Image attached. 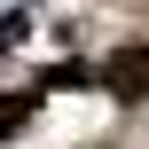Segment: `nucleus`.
Here are the masks:
<instances>
[{
  "label": "nucleus",
  "mask_w": 149,
  "mask_h": 149,
  "mask_svg": "<svg viewBox=\"0 0 149 149\" xmlns=\"http://www.w3.org/2000/svg\"><path fill=\"white\" fill-rule=\"evenodd\" d=\"M24 118H31V94H0V134H16Z\"/></svg>",
  "instance_id": "2"
},
{
  "label": "nucleus",
  "mask_w": 149,
  "mask_h": 149,
  "mask_svg": "<svg viewBox=\"0 0 149 149\" xmlns=\"http://www.w3.org/2000/svg\"><path fill=\"white\" fill-rule=\"evenodd\" d=\"M102 86H110L118 102H141L149 94V47H118V55L102 63Z\"/></svg>",
  "instance_id": "1"
}]
</instances>
